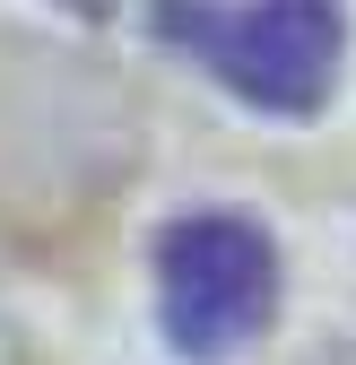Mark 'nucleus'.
<instances>
[{"label": "nucleus", "instance_id": "obj_1", "mask_svg": "<svg viewBox=\"0 0 356 365\" xmlns=\"http://www.w3.org/2000/svg\"><path fill=\"white\" fill-rule=\"evenodd\" d=\"M148 26L217 87H235L252 113L313 122L347 61L339 0H148Z\"/></svg>", "mask_w": 356, "mask_h": 365}, {"label": "nucleus", "instance_id": "obj_2", "mask_svg": "<svg viewBox=\"0 0 356 365\" xmlns=\"http://www.w3.org/2000/svg\"><path fill=\"white\" fill-rule=\"evenodd\" d=\"M278 235L244 209H192L157 235V331L174 356L217 365L278 313Z\"/></svg>", "mask_w": 356, "mask_h": 365}, {"label": "nucleus", "instance_id": "obj_3", "mask_svg": "<svg viewBox=\"0 0 356 365\" xmlns=\"http://www.w3.org/2000/svg\"><path fill=\"white\" fill-rule=\"evenodd\" d=\"M322 365H356V339H347V348H330V356H322Z\"/></svg>", "mask_w": 356, "mask_h": 365}]
</instances>
